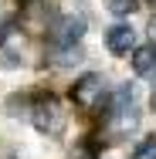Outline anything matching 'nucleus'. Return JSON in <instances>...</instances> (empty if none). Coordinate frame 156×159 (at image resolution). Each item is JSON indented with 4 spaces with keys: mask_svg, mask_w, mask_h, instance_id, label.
Listing matches in <instances>:
<instances>
[{
    "mask_svg": "<svg viewBox=\"0 0 156 159\" xmlns=\"http://www.w3.org/2000/svg\"><path fill=\"white\" fill-rule=\"evenodd\" d=\"M34 125L41 129V132H51V135H58L61 132V125H64V105L58 102V98H41L37 105H34Z\"/></svg>",
    "mask_w": 156,
    "mask_h": 159,
    "instance_id": "nucleus-1",
    "label": "nucleus"
},
{
    "mask_svg": "<svg viewBox=\"0 0 156 159\" xmlns=\"http://www.w3.org/2000/svg\"><path fill=\"white\" fill-rule=\"evenodd\" d=\"M102 92H105V81H102L98 75H85V78H78V81H75L71 98H75L82 108H92V105H98Z\"/></svg>",
    "mask_w": 156,
    "mask_h": 159,
    "instance_id": "nucleus-2",
    "label": "nucleus"
},
{
    "mask_svg": "<svg viewBox=\"0 0 156 159\" xmlns=\"http://www.w3.org/2000/svg\"><path fill=\"white\" fill-rule=\"evenodd\" d=\"M132 41H136V34H132L129 24H116L112 31L105 34V44H109V51H112V54H125V51L132 48Z\"/></svg>",
    "mask_w": 156,
    "mask_h": 159,
    "instance_id": "nucleus-3",
    "label": "nucleus"
},
{
    "mask_svg": "<svg viewBox=\"0 0 156 159\" xmlns=\"http://www.w3.org/2000/svg\"><path fill=\"white\" fill-rule=\"evenodd\" d=\"M132 71H136L139 78L156 75V44H143V48L132 51Z\"/></svg>",
    "mask_w": 156,
    "mask_h": 159,
    "instance_id": "nucleus-4",
    "label": "nucleus"
},
{
    "mask_svg": "<svg viewBox=\"0 0 156 159\" xmlns=\"http://www.w3.org/2000/svg\"><path fill=\"white\" fill-rule=\"evenodd\" d=\"M82 34H85V24H82L78 17H64V20H58V24H54L51 37H54L58 44H75Z\"/></svg>",
    "mask_w": 156,
    "mask_h": 159,
    "instance_id": "nucleus-5",
    "label": "nucleus"
},
{
    "mask_svg": "<svg viewBox=\"0 0 156 159\" xmlns=\"http://www.w3.org/2000/svg\"><path fill=\"white\" fill-rule=\"evenodd\" d=\"M105 7H109L112 14H119V17H129V14L139 7V0H105Z\"/></svg>",
    "mask_w": 156,
    "mask_h": 159,
    "instance_id": "nucleus-6",
    "label": "nucleus"
},
{
    "mask_svg": "<svg viewBox=\"0 0 156 159\" xmlns=\"http://www.w3.org/2000/svg\"><path fill=\"white\" fill-rule=\"evenodd\" d=\"M132 159H156V139L139 142V146H136V152H132Z\"/></svg>",
    "mask_w": 156,
    "mask_h": 159,
    "instance_id": "nucleus-7",
    "label": "nucleus"
},
{
    "mask_svg": "<svg viewBox=\"0 0 156 159\" xmlns=\"http://www.w3.org/2000/svg\"><path fill=\"white\" fill-rule=\"evenodd\" d=\"M149 37H153V41H156V17H153V20H149Z\"/></svg>",
    "mask_w": 156,
    "mask_h": 159,
    "instance_id": "nucleus-8",
    "label": "nucleus"
},
{
    "mask_svg": "<svg viewBox=\"0 0 156 159\" xmlns=\"http://www.w3.org/2000/svg\"><path fill=\"white\" fill-rule=\"evenodd\" d=\"M149 102H153V105H156V88H153V95H149Z\"/></svg>",
    "mask_w": 156,
    "mask_h": 159,
    "instance_id": "nucleus-9",
    "label": "nucleus"
}]
</instances>
